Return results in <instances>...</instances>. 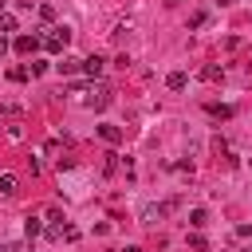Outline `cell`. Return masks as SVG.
Segmentation results:
<instances>
[{
    "label": "cell",
    "instance_id": "cell-9",
    "mask_svg": "<svg viewBox=\"0 0 252 252\" xmlns=\"http://www.w3.org/2000/svg\"><path fill=\"white\" fill-rule=\"evenodd\" d=\"M39 232H43V224H39V217H28V220H24V236H28V240H35Z\"/></svg>",
    "mask_w": 252,
    "mask_h": 252
},
{
    "label": "cell",
    "instance_id": "cell-6",
    "mask_svg": "<svg viewBox=\"0 0 252 252\" xmlns=\"http://www.w3.org/2000/svg\"><path fill=\"white\" fill-rule=\"evenodd\" d=\"M165 87H169V91H185V87H189V75H185V71H173V75L165 79Z\"/></svg>",
    "mask_w": 252,
    "mask_h": 252
},
{
    "label": "cell",
    "instance_id": "cell-14",
    "mask_svg": "<svg viewBox=\"0 0 252 252\" xmlns=\"http://www.w3.org/2000/svg\"><path fill=\"white\" fill-rule=\"evenodd\" d=\"M189 248H197V252H205V236H201V232H193V236H189Z\"/></svg>",
    "mask_w": 252,
    "mask_h": 252
},
{
    "label": "cell",
    "instance_id": "cell-8",
    "mask_svg": "<svg viewBox=\"0 0 252 252\" xmlns=\"http://www.w3.org/2000/svg\"><path fill=\"white\" fill-rule=\"evenodd\" d=\"M102 67H106V63H102V55H87V59H83V71H87V75H98Z\"/></svg>",
    "mask_w": 252,
    "mask_h": 252
},
{
    "label": "cell",
    "instance_id": "cell-15",
    "mask_svg": "<svg viewBox=\"0 0 252 252\" xmlns=\"http://www.w3.org/2000/svg\"><path fill=\"white\" fill-rule=\"evenodd\" d=\"M0 252H24V244H4Z\"/></svg>",
    "mask_w": 252,
    "mask_h": 252
},
{
    "label": "cell",
    "instance_id": "cell-4",
    "mask_svg": "<svg viewBox=\"0 0 252 252\" xmlns=\"http://www.w3.org/2000/svg\"><path fill=\"white\" fill-rule=\"evenodd\" d=\"M55 67H59V75H75V71H83V59L79 55H63Z\"/></svg>",
    "mask_w": 252,
    "mask_h": 252
},
{
    "label": "cell",
    "instance_id": "cell-11",
    "mask_svg": "<svg viewBox=\"0 0 252 252\" xmlns=\"http://www.w3.org/2000/svg\"><path fill=\"white\" fill-rule=\"evenodd\" d=\"M189 224H193V228H205V224H209V213H205V209H193V213H189Z\"/></svg>",
    "mask_w": 252,
    "mask_h": 252
},
{
    "label": "cell",
    "instance_id": "cell-10",
    "mask_svg": "<svg viewBox=\"0 0 252 252\" xmlns=\"http://www.w3.org/2000/svg\"><path fill=\"white\" fill-rule=\"evenodd\" d=\"M16 185H20V181H16V173H0V193H4V197H12V193H16Z\"/></svg>",
    "mask_w": 252,
    "mask_h": 252
},
{
    "label": "cell",
    "instance_id": "cell-20",
    "mask_svg": "<svg viewBox=\"0 0 252 252\" xmlns=\"http://www.w3.org/2000/svg\"><path fill=\"white\" fill-rule=\"evenodd\" d=\"M244 252H252V248H244Z\"/></svg>",
    "mask_w": 252,
    "mask_h": 252
},
{
    "label": "cell",
    "instance_id": "cell-7",
    "mask_svg": "<svg viewBox=\"0 0 252 252\" xmlns=\"http://www.w3.org/2000/svg\"><path fill=\"white\" fill-rule=\"evenodd\" d=\"M98 134H102L110 146H118V142H122V130H118V126H110V122H102V126H98Z\"/></svg>",
    "mask_w": 252,
    "mask_h": 252
},
{
    "label": "cell",
    "instance_id": "cell-5",
    "mask_svg": "<svg viewBox=\"0 0 252 252\" xmlns=\"http://www.w3.org/2000/svg\"><path fill=\"white\" fill-rule=\"evenodd\" d=\"M201 79H205V83H220V79H224V67H220V63H205V67H201Z\"/></svg>",
    "mask_w": 252,
    "mask_h": 252
},
{
    "label": "cell",
    "instance_id": "cell-12",
    "mask_svg": "<svg viewBox=\"0 0 252 252\" xmlns=\"http://www.w3.org/2000/svg\"><path fill=\"white\" fill-rule=\"evenodd\" d=\"M0 28H4V32H16V16H12V12H0Z\"/></svg>",
    "mask_w": 252,
    "mask_h": 252
},
{
    "label": "cell",
    "instance_id": "cell-16",
    "mask_svg": "<svg viewBox=\"0 0 252 252\" xmlns=\"http://www.w3.org/2000/svg\"><path fill=\"white\" fill-rule=\"evenodd\" d=\"M4 51H8V39H4V35H0V55H4Z\"/></svg>",
    "mask_w": 252,
    "mask_h": 252
},
{
    "label": "cell",
    "instance_id": "cell-17",
    "mask_svg": "<svg viewBox=\"0 0 252 252\" xmlns=\"http://www.w3.org/2000/svg\"><path fill=\"white\" fill-rule=\"evenodd\" d=\"M122 252H142V248H138V244H126V248H122Z\"/></svg>",
    "mask_w": 252,
    "mask_h": 252
},
{
    "label": "cell",
    "instance_id": "cell-2",
    "mask_svg": "<svg viewBox=\"0 0 252 252\" xmlns=\"http://www.w3.org/2000/svg\"><path fill=\"white\" fill-rule=\"evenodd\" d=\"M39 43H43V35H16V39H12V47H16L20 55H32Z\"/></svg>",
    "mask_w": 252,
    "mask_h": 252
},
{
    "label": "cell",
    "instance_id": "cell-13",
    "mask_svg": "<svg viewBox=\"0 0 252 252\" xmlns=\"http://www.w3.org/2000/svg\"><path fill=\"white\" fill-rule=\"evenodd\" d=\"M8 75H12V79H16V83H24V79H28V75H32V71H28V67H12V71H8Z\"/></svg>",
    "mask_w": 252,
    "mask_h": 252
},
{
    "label": "cell",
    "instance_id": "cell-19",
    "mask_svg": "<svg viewBox=\"0 0 252 252\" xmlns=\"http://www.w3.org/2000/svg\"><path fill=\"white\" fill-rule=\"evenodd\" d=\"M248 173H252V158H248Z\"/></svg>",
    "mask_w": 252,
    "mask_h": 252
},
{
    "label": "cell",
    "instance_id": "cell-3",
    "mask_svg": "<svg viewBox=\"0 0 252 252\" xmlns=\"http://www.w3.org/2000/svg\"><path fill=\"white\" fill-rule=\"evenodd\" d=\"M110 94H114V91H110V87H102V83H98V87H94V91H91V98H87V106H91V110H102V106H106V102H110Z\"/></svg>",
    "mask_w": 252,
    "mask_h": 252
},
{
    "label": "cell",
    "instance_id": "cell-18",
    "mask_svg": "<svg viewBox=\"0 0 252 252\" xmlns=\"http://www.w3.org/2000/svg\"><path fill=\"white\" fill-rule=\"evenodd\" d=\"M217 4H236V0H217Z\"/></svg>",
    "mask_w": 252,
    "mask_h": 252
},
{
    "label": "cell",
    "instance_id": "cell-1",
    "mask_svg": "<svg viewBox=\"0 0 252 252\" xmlns=\"http://www.w3.org/2000/svg\"><path fill=\"white\" fill-rule=\"evenodd\" d=\"M67 43H71V28H67V24H59V28H51V32L43 35V47H47V51H67Z\"/></svg>",
    "mask_w": 252,
    "mask_h": 252
}]
</instances>
